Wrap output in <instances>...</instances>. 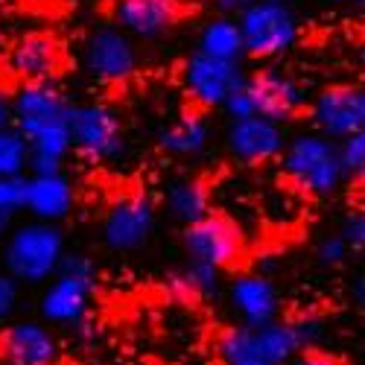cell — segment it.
Wrapping results in <instances>:
<instances>
[{
  "label": "cell",
  "mask_w": 365,
  "mask_h": 365,
  "mask_svg": "<svg viewBox=\"0 0 365 365\" xmlns=\"http://www.w3.org/2000/svg\"><path fill=\"white\" fill-rule=\"evenodd\" d=\"M71 100L56 79L21 82L9 97V123L29 146V173H58L71 155Z\"/></svg>",
  "instance_id": "6da1fadb"
},
{
  "label": "cell",
  "mask_w": 365,
  "mask_h": 365,
  "mask_svg": "<svg viewBox=\"0 0 365 365\" xmlns=\"http://www.w3.org/2000/svg\"><path fill=\"white\" fill-rule=\"evenodd\" d=\"M298 351H304V342L292 319L225 324L214 339V356L220 365H287Z\"/></svg>",
  "instance_id": "7a4b0ae2"
},
{
  "label": "cell",
  "mask_w": 365,
  "mask_h": 365,
  "mask_svg": "<svg viewBox=\"0 0 365 365\" xmlns=\"http://www.w3.org/2000/svg\"><path fill=\"white\" fill-rule=\"evenodd\" d=\"M278 161H281L287 181L304 196L333 199L348 185L342 164H339L336 140H330L319 132H298L287 138Z\"/></svg>",
  "instance_id": "3957f363"
},
{
  "label": "cell",
  "mask_w": 365,
  "mask_h": 365,
  "mask_svg": "<svg viewBox=\"0 0 365 365\" xmlns=\"http://www.w3.org/2000/svg\"><path fill=\"white\" fill-rule=\"evenodd\" d=\"M68 246L65 231L53 222L29 220L21 225H12L4 242V272L26 287L47 284L62 263Z\"/></svg>",
  "instance_id": "277c9868"
},
{
  "label": "cell",
  "mask_w": 365,
  "mask_h": 365,
  "mask_svg": "<svg viewBox=\"0 0 365 365\" xmlns=\"http://www.w3.org/2000/svg\"><path fill=\"white\" fill-rule=\"evenodd\" d=\"M97 292V263L82 252H65L58 272L47 281L38 313L44 324L56 327H79L91 310Z\"/></svg>",
  "instance_id": "5b68a950"
},
{
  "label": "cell",
  "mask_w": 365,
  "mask_h": 365,
  "mask_svg": "<svg viewBox=\"0 0 365 365\" xmlns=\"http://www.w3.org/2000/svg\"><path fill=\"white\" fill-rule=\"evenodd\" d=\"M304 103H307V91H304V85L292 73L266 68V71H255L242 76L237 91L225 100L222 111L228 114V120L260 114L284 123V120H289L304 108Z\"/></svg>",
  "instance_id": "8992f818"
},
{
  "label": "cell",
  "mask_w": 365,
  "mask_h": 365,
  "mask_svg": "<svg viewBox=\"0 0 365 365\" xmlns=\"http://www.w3.org/2000/svg\"><path fill=\"white\" fill-rule=\"evenodd\" d=\"M237 26L242 36V53L257 62H275L287 56L301 36V26L289 4L278 0H255L237 15Z\"/></svg>",
  "instance_id": "52a82bcc"
},
{
  "label": "cell",
  "mask_w": 365,
  "mask_h": 365,
  "mask_svg": "<svg viewBox=\"0 0 365 365\" xmlns=\"http://www.w3.org/2000/svg\"><path fill=\"white\" fill-rule=\"evenodd\" d=\"M71 152L88 164H114L126 152L123 120L106 100H85L71 106Z\"/></svg>",
  "instance_id": "ba28073f"
},
{
  "label": "cell",
  "mask_w": 365,
  "mask_h": 365,
  "mask_svg": "<svg viewBox=\"0 0 365 365\" xmlns=\"http://www.w3.org/2000/svg\"><path fill=\"white\" fill-rule=\"evenodd\" d=\"M82 71L100 85H126L140 71V53L135 38L114 24H100L85 36L79 47Z\"/></svg>",
  "instance_id": "9c48e42d"
},
{
  "label": "cell",
  "mask_w": 365,
  "mask_h": 365,
  "mask_svg": "<svg viewBox=\"0 0 365 365\" xmlns=\"http://www.w3.org/2000/svg\"><path fill=\"white\" fill-rule=\"evenodd\" d=\"M155 225H158V205L146 193H120L106 207L100 234L106 249L117 255H129L146 246L149 237L155 234Z\"/></svg>",
  "instance_id": "30bf717a"
},
{
  "label": "cell",
  "mask_w": 365,
  "mask_h": 365,
  "mask_svg": "<svg viewBox=\"0 0 365 365\" xmlns=\"http://www.w3.org/2000/svg\"><path fill=\"white\" fill-rule=\"evenodd\" d=\"M181 249L187 260L222 272L242 257V231L231 217L210 210L202 220L181 228Z\"/></svg>",
  "instance_id": "8fae6325"
},
{
  "label": "cell",
  "mask_w": 365,
  "mask_h": 365,
  "mask_svg": "<svg viewBox=\"0 0 365 365\" xmlns=\"http://www.w3.org/2000/svg\"><path fill=\"white\" fill-rule=\"evenodd\" d=\"M310 123L313 132L342 140L356 132H365V91L354 82L324 85L310 100Z\"/></svg>",
  "instance_id": "7c38bea8"
},
{
  "label": "cell",
  "mask_w": 365,
  "mask_h": 365,
  "mask_svg": "<svg viewBox=\"0 0 365 365\" xmlns=\"http://www.w3.org/2000/svg\"><path fill=\"white\" fill-rule=\"evenodd\" d=\"M242 76L246 71L240 62H222V58L205 56L199 50H193L181 65V88H185L187 100L196 103L202 111L222 108Z\"/></svg>",
  "instance_id": "4fadbf2b"
},
{
  "label": "cell",
  "mask_w": 365,
  "mask_h": 365,
  "mask_svg": "<svg viewBox=\"0 0 365 365\" xmlns=\"http://www.w3.org/2000/svg\"><path fill=\"white\" fill-rule=\"evenodd\" d=\"M222 143H225V152L237 164L263 167V164L278 161L281 149L287 143V132H284V123L260 117V114L234 117L225 126Z\"/></svg>",
  "instance_id": "5bb4252c"
},
{
  "label": "cell",
  "mask_w": 365,
  "mask_h": 365,
  "mask_svg": "<svg viewBox=\"0 0 365 365\" xmlns=\"http://www.w3.org/2000/svg\"><path fill=\"white\" fill-rule=\"evenodd\" d=\"M4 65L18 82H47L62 73L65 47L44 29H33V33H24L9 44Z\"/></svg>",
  "instance_id": "9a60e30c"
},
{
  "label": "cell",
  "mask_w": 365,
  "mask_h": 365,
  "mask_svg": "<svg viewBox=\"0 0 365 365\" xmlns=\"http://www.w3.org/2000/svg\"><path fill=\"white\" fill-rule=\"evenodd\" d=\"M185 15L181 0H114L111 18L135 41H158Z\"/></svg>",
  "instance_id": "2e32d148"
},
{
  "label": "cell",
  "mask_w": 365,
  "mask_h": 365,
  "mask_svg": "<svg viewBox=\"0 0 365 365\" xmlns=\"http://www.w3.org/2000/svg\"><path fill=\"white\" fill-rule=\"evenodd\" d=\"M73 205H76V187L65 175V170L29 173L24 178V207L21 210H26L33 220L58 225L73 214Z\"/></svg>",
  "instance_id": "e0dca14e"
},
{
  "label": "cell",
  "mask_w": 365,
  "mask_h": 365,
  "mask_svg": "<svg viewBox=\"0 0 365 365\" xmlns=\"http://www.w3.org/2000/svg\"><path fill=\"white\" fill-rule=\"evenodd\" d=\"M228 304L242 324H266L281 319L278 284L263 272H240L228 281Z\"/></svg>",
  "instance_id": "ac0fdd59"
},
{
  "label": "cell",
  "mask_w": 365,
  "mask_h": 365,
  "mask_svg": "<svg viewBox=\"0 0 365 365\" xmlns=\"http://www.w3.org/2000/svg\"><path fill=\"white\" fill-rule=\"evenodd\" d=\"M0 356L9 365H56L58 339L50 324L24 319L0 333Z\"/></svg>",
  "instance_id": "d6986e66"
},
{
  "label": "cell",
  "mask_w": 365,
  "mask_h": 365,
  "mask_svg": "<svg viewBox=\"0 0 365 365\" xmlns=\"http://www.w3.org/2000/svg\"><path fill=\"white\" fill-rule=\"evenodd\" d=\"M210 140H214V123H210V117L202 108H190L181 117H175L161 132L158 146L164 155H170L175 161H193V158L205 155Z\"/></svg>",
  "instance_id": "ffe728a7"
},
{
  "label": "cell",
  "mask_w": 365,
  "mask_h": 365,
  "mask_svg": "<svg viewBox=\"0 0 365 365\" xmlns=\"http://www.w3.org/2000/svg\"><path fill=\"white\" fill-rule=\"evenodd\" d=\"M164 210L170 214V220H175L181 225H190L214 210V193H210L205 178L178 175L164 190Z\"/></svg>",
  "instance_id": "44dd1931"
},
{
  "label": "cell",
  "mask_w": 365,
  "mask_h": 365,
  "mask_svg": "<svg viewBox=\"0 0 365 365\" xmlns=\"http://www.w3.org/2000/svg\"><path fill=\"white\" fill-rule=\"evenodd\" d=\"M167 289L181 301H210L222 289V272L196 260H185L167 275Z\"/></svg>",
  "instance_id": "7402d4cb"
},
{
  "label": "cell",
  "mask_w": 365,
  "mask_h": 365,
  "mask_svg": "<svg viewBox=\"0 0 365 365\" xmlns=\"http://www.w3.org/2000/svg\"><path fill=\"white\" fill-rule=\"evenodd\" d=\"M196 50L205 56L222 58V62H242V36L234 15H217L207 24H202L199 38H196Z\"/></svg>",
  "instance_id": "603a6c76"
},
{
  "label": "cell",
  "mask_w": 365,
  "mask_h": 365,
  "mask_svg": "<svg viewBox=\"0 0 365 365\" xmlns=\"http://www.w3.org/2000/svg\"><path fill=\"white\" fill-rule=\"evenodd\" d=\"M29 173V146L12 123L0 126V178H21Z\"/></svg>",
  "instance_id": "cb8c5ba5"
},
{
  "label": "cell",
  "mask_w": 365,
  "mask_h": 365,
  "mask_svg": "<svg viewBox=\"0 0 365 365\" xmlns=\"http://www.w3.org/2000/svg\"><path fill=\"white\" fill-rule=\"evenodd\" d=\"M339 149V164L348 181H359L365 173V132H356L351 138L336 140Z\"/></svg>",
  "instance_id": "d4e9b609"
},
{
  "label": "cell",
  "mask_w": 365,
  "mask_h": 365,
  "mask_svg": "<svg viewBox=\"0 0 365 365\" xmlns=\"http://www.w3.org/2000/svg\"><path fill=\"white\" fill-rule=\"evenodd\" d=\"M316 257H319V263H322V266H327V269H339V266H345V263H348L351 249H348V242H345L339 234H327V237H322V240H319V246H316Z\"/></svg>",
  "instance_id": "484cf974"
},
{
  "label": "cell",
  "mask_w": 365,
  "mask_h": 365,
  "mask_svg": "<svg viewBox=\"0 0 365 365\" xmlns=\"http://www.w3.org/2000/svg\"><path fill=\"white\" fill-rule=\"evenodd\" d=\"M336 234L348 242L351 255H359V252H362V246H365V217L359 214V210H351V214L342 220V225H339V231H336Z\"/></svg>",
  "instance_id": "4316f807"
},
{
  "label": "cell",
  "mask_w": 365,
  "mask_h": 365,
  "mask_svg": "<svg viewBox=\"0 0 365 365\" xmlns=\"http://www.w3.org/2000/svg\"><path fill=\"white\" fill-rule=\"evenodd\" d=\"M18 301H21V284L9 272L0 269V324L12 319V313L18 310Z\"/></svg>",
  "instance_id": "83f0119b"
},
{
  "label": "cell",
  "mask_w": 365,
  "mask_h": 365,
  "mask_svg": "<svg viewBox=\"0 0 365 365\" xmlns=\"http://www.w3.org/2000/svg\"><path fill=\"white\" fill-rule=\"evenodd\" d=\"M24 178H0V210H12V214H21L24 207Z\"/></svg>",
  "instance_id": "f1b7e54d"
},
{
  "label": "cell",
  "mask_w": 365,
  "mask_h": 365,
  "mask_svg": "<svg viewBox=\"0 0 365 365\" xmlns=\"http://www.w3.org/2000/svg\"><path fill=\"white\" fill-rule=\"evenodd\" d=\"M287 365H345L339 356H333L327 351H319V348H304L298 351Z\"/></svg>",
  "instance_id": "f546056e"
},
{
  "label": "cell",
  "mask_w": 365,
  "mask_h": 365,
  "mask_svg": "<svg viewBox=\"0 0 365 365\" xmlns=\"http://www.w3.org/2000/svg\"><path fill=\"white\" fill-rule=\"evenodd\" d=\"M217 4H220V9H222V15H240L242 9H246V6H252L255 4V0H217Z\"/></svg>",
  "instance_id": "4dcf8cb0"
},
{
  "label": "cell",
  "mask_w": 365,
  "mask_h": 365,
  "mask_svg": "<svg viewBox=\"0 0 365 365\" xmlns=\"http://www.w3.org/2000/svg\"><path fill=\"white\" fill-rule=\"evenodd\" d=\"M15 217H18V214H12V210H0V240H4V237L12 231Z\"/></svg>",
  "instance_id": "1f68e13d"
},
{
  "label": "cell",
  "mask_w": 365,
  "mask_h": 365,
  "mask_svg": "<svg viewBox=\"0 0 365 365\" xmlns=\"http://www.w3.org/2000/svg\"><path fill=\"white\" fill-rule=\"evenodd\" d=\"M9 123V97L0 91V126Z\"/></svg>",
  "instance_id": "d6a6232c"
},
{
  "label": "cell",
  "mask_w": 365,
  "mask_h": 365,
  "mask_svg": "<svg viewBox=\"0 0 365 365\" xmlns=\"http://www.w3.org/2000/svg\"><path fill=\"white\" fill-rule=\"evenodd\" d=\"M327 4H336V6H362L365 0H327Z\"/></svg>",
  "instance_id": "836d02e7"
},
{
  "label": "cell",
  "mask_w": 365,
  "mask_h": 365,
  "mask_svg": "<svg viewBox=\"0 0 365 365\" xmlns=\"http://www.w3.org/2000/svg\"><path fill=\"white\" fill-rule=\"evenodd\" d=\"M138 365H158V362H138Z\"/></svg>",
  "instance_id": "e575fe53"
},
{
  "label": "cell",
  "mask_w": 365,
  "mask_h": 365,
  "mask_svg": "<svg viewBox=\"0 0 365 365\" xmlns=\"http://www.w3.org/2000/svg\"><path fill=\"white\" fill-rule=\"evenodd\" d=\"M278 4H289V0H278Z\"/></svg>",
  "instance_id": "d590c367"
}]
</instances>
